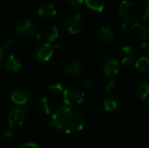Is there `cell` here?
I'll return each instance as SVG.
<instances>
[{
    "instance_id": "cell-1",
    "label": "cell",
    "mask_w": 149,
    "mask_h": 148,
    "mask_svg": "<svg viewBox=\"0 0 149 148\" xmlns=\"http://www.w3.org/2000/svg\"><path fill=\"white\" fill-rule=\"evenodd\" d=\"M51 124L66 134H76L82 131L84 120L75 109L70 106H62L52 113Z\"/></svg>"
},
{
    "instance_id": "cell-2",
    "label": "cell",
    "mask_w": 149,
    "mask_h": 148,
    "mask_svg": "<svg viewBox=\"0 0 149 148\" xmlns=\"http://www.w3.org/2000/svg\"><path fill=\"white\" fill-rule=\"evenodd\" d=\"M119 15L125 23L133 22L139 17V7L133 1L124 0L119 5Z\"/></svg>"
},
{
    "instance_id": "cell-3",
    "label": "cell",
    "mask_w": 149,
    "mask_h": 148,
    "mask_svg": "<svg viewBox=\"0 0 149 148\" xmlns=\"http://www.w3.org/2000/svg\"><path fill=\"white\" fill-rule=\"evenodd\" d=\"M63 99L67 106H75L81 104L85 99V93L77 87H70L63 92Z\"/></svg>"
},
{
    "instance_id": "cell-4",
    "label": "cell",
    "mask_w": 149,
    "mask_h": 148,
    "mask_svg": "<svg viewBox=\"0 0 149 148\" xmlns=\"http://www.w3.org/2000/svg\"><path fill=\"white\" fill-rule=\"evenodd\" d=\"M101 70L103 74L107 78H113L119 73L120 71V64L118 60L113 57L108 56L106 57L101 63Z\"/></svg>"
},
{
    "instance_id": "cell-5",
    "label": "cell",
    "mask_w": 149,
    "mask_h": 148,
    "mask_svg": "<svg viewBox=\"0 0 149 148\" xmlns=\"http://www.w3.org/2000/svg\"><path fill=\"white\" fill-rule=\"evenodd\" d=\"M54 46L49 43H41L35 48L34 54L36 58L40 62L49 61L53 54Z\"/></svg>"
},
{
    "instance_id": "cell-6",
    "label": "cell",
    "mask_w": 149,
    "mask_h": 148,
    "mask_svg": "<svg viewBox=\"0 0 149 148\" xmlns=\"http://www.w3.org/2000/svg\"><path fill=\"white\" fill-rule=\"evenodd\" d=\"M15 31L19 36L29 38L32 37L36 33V26L32 23V21L28 18H25L17 24Z\"/></svg>"
},
{
    "instance_id": "cell-7",
    "label": "cell",
    "mask_w": 149,
    "mask_h": 148,
    "mask_svg": "<svg viewBox=\"0 0 149 148\" xmlns=\"http://www.w3.org/2000/svg\"><path fill=\"white\" fill-rule=\"evenodd\" d=\"M25 112L24 109L17 107L12 110L7 117L9 125L10 128H13L14 126H19L24 124L25 120Z\"/></svg>"
},
{
    "instance_id": "cell-8",
    "label": "cell",
    "mask_w": 149,
    "mask_h": 148,
    "mask_svg": "<svg viewBox=\"0 0 149 148\" xmlns=\"http://www.w3.org/2000/svg\"><path fill=\"white\" fill-rule=\"evenodd\" d=\"M29 99V91L24 86L17 87L10 95V99L13 103L18 106H24L28 101Z\"/></svg>"
},
{
    "instance_id": "cell-9",
    "label": "cell",
    "mask_w": 149,
    "mask_h": 148,
    "mask_svg": "<svg viewBox=\"0 0 149 148\" xmlns=\"http://www.w3.org/2000/svg\"><path fill=\"white\" fill-rule=\"evenodd\" d=\"M120 58L122 65L124 66H129L133 65L135 59L134 50L129 45L123 46L120 51Z\"/></svg>"
},
{
    "instance_id": "cell-10",
    "label": "cell",
    "mask_w": 149,
    "mask_h": 148,
    "mask_svg": "<svg viewBox=\"0 0 149 148\" xmlns=\"http://www.w3.org/2000/svg\"><path fill=\"white\" fill-rule=\"evenodd\" d=\"M82 26L83 19L79 14H74L69 17L66 21V27L71 34H77L78 32H79V31L82 29Z\"/></svg>"
},
{
    "instance_id": "cell-11",
    "label": "cell",
    "mask_w": 149,
    "mask_h": 148,
    "mask_svg": "<svg viewBox=\"0 0 149 148\" xmlns=\"http://www.w3.org/2000/svg\"><path fill=\"white\" fill-rule=\"evenodd\" d=\"M63 70L68 76L79 78L80 75H82L83 67L78 61L71 60V61H68L67 63H65Z\"/></svg>"
},
{
    "instance_id": "cell-12",
    "label": "cell",
    "mask_w": 149,
    "mask_h": 148,
    "mask_svg": "<svg viewBox=\"0 0 149 148\" xmlns=\"http://www.w3.org/2000/svg\"><path fill=\"white\" fill-rule=\"evenodd\" d=\"M22 66H23L22 62L17 56L10 54L7 57L5 60V67L8 71L13 72H18L21 70Z\"/></svg>"
},
{
    "instance_id": "cell-13",
    "label": "cell",
    "mask_w": 149,
    "mask_h": 148,
    "mask_svg": "<svg viewBox=\"0 0 149 148\" xmlns=\"http://www.w3.org/2000/svg\"><path fill=\"white\" fill-rule=\"evenodd\" d=\"M38 14L44 18H51L57 14V10L52 3H45L38 8Z\"/></svg>"
},
{
    "instance_id": "cell-14",
    "label": "cell",
    "mask_w": 149,
    "mask_h": 148,
    "mask_svg": "<svg viewBox=\"0 0 149 148\" xmlns=\"http://www.w3.org/2000/svg\"><path fill=\"white\" fill-rule=\"evenodd\" d=\"M132 33L138 38L147 39L148 36V28L141 23H135L131 26Z\"/></svg>"
},
{
    "instance_id": "cell-15",
    "label": "cell",
    "mask_w": 149,
    "mask_h": 148,
    "mask_svg": "<svg viewBox=\"0 0 149 148\" xmlns=\"http://www.w3.org/2000/svg\"><path fill=\"white\" fill-rule=\"evenodd\" d=\"M100 38L104 43H111L114 39V33L108 26H103L100 30Z\"/></svg>"
},
{
    "instance_id": "cell-16",
    "label": "cell",
    "mask_w": 149,
    "mask_h": 148,
    "mask_svg": "<svg viewBox=\"0 0 149 148\" xmlns=\"http://www.w3.org/2000/svg\"><path fill=\"white\" fill-rule=\"evenodd\" d=\"M39 104H40V107L42 111L46 115H52L53 113V103L49 98L47 97L42 98Z\"/></svg>"
},
{
    "instance_id": "cell-17",
    "label": "cell",
    "mask_w": 149,
    "mask_h": 148,
    "mask_svg": "<svg viewBox=\"0 0 149 148\" xmlns=\"http://www.w3.org/2000/svg\"><path fill=\"white\" fill-rule=\"evenodd\" d=\"M86 4L92 10L101 12L105 8V0H85Z\"/></svg>"
},
{
    "instance_id": "cell-18",
    "label": "cell",
    "mask_w": 149,
    "mask_h": 148,
    "mask_svg": "<svg viewBox=\"0 0 149 148\" xmlns=\"http://www.w3.org/2000/svg\"><path fill=\"white\" fill-rule=\"evenodd\" d=\"M45 36H46V39L49 44L54 42L58 38H59V31H58L57 25H55V24L51 25L47 29Z\"/></svg>"
},
{
    "instance_id": "cell-19",
    "label": "cell",
    "mask_w": 149,
    "mask_h": 148,
    "mask_svg": "<svg viewBox=\"0 0 149 148\" xmlns=\"http://www.w3.org/2000/svg\"><path fill=\"white\" fill-rule=\"evenodd\" d=\"M120 107L119 102L114 99H107L104 101V108L108 113H115Z\"/></svg>"
},
{
    "instance_id": "cell-20",
    "label": "cell",
    "mask_w": 149,
    "mask_h": 148,
    "mask_svg": "<svg viewBox=\"0 0 149 148\" xmlns=\"http://www.w3.org/2000/svg\"><path fill=\"white\" fill-rule=\"evenodd\" d=\"M135 68L141 72H147L149 68V59L148 57H141L135 63Z\"/></svg>"
},
{
    "instance_id": "cell-21",
    "label": "cell",
    "mask_w": 149,
    "mask_h": 148,
    "mask_svg": "<svg viewBox=\"0 0 149 148\" xmlns=\"http://www.w3.org/2000/svg\"><path fill=\"white\" fill-rule=\"evenodd\" d=\"M149 93V86L148 84H142L141 85L138 89H137V95L138 97L142 100V101H146L148 99Z\"/></svg>"
},
{
    "instance_id": "cell-22",
    "label": "cell",
    "mask_w": 149,
    "mask_h": 148,
    "mask_svg": "<svg viewBox=\"0 0 149 148\" xmlns=\"http://www.w3.org/2000/svg\"><path fill=\"white\" fill-rule=\"evenodd\" d=\"M49 90L52 93L55 94V95H58V94H62L64 92L63 86L59 82H54L49 85Z\"/></svg>"
},
{
    "instance_id": "cell-23",
    "label": "cell",
    "mask_w": 149,
    "mask_h": 148,
    "mask_svg": "<svg viewBox=\"0 0 149 148\" xmlns=\"http://www.w3.org/2000/svg\"><path fill=\"white\" fill-rule=\"evenodd\" d=\"M79 81L81 83L82 85H84L86 88H89L93 85V80L89 76H83L80 75L79 77Z\"/></svg>"
},
{
    "instance_id": "cell-24",
    "label": "cell",
    "mask_w": 149,
    "mask_h": 148,
    "mask_svg": "<svg viewBox=\"0 0 149 148\" xmlns=\"http://www.w3.org/2000/svg\"><path fill=\"white\" fill-rule=\"evenodd\" d=\"M15 46V40L13 38H8L7 40H5L1 47L2 51H9L13 49Z\"/></svg>"
},
{
    "instance_id": "cell-25",
    "label": "cell",
    "mask_w": 149,
    "mask_h": 148,
    "mask_svg": "<svg viewBox=\"0 0 149 148\" xmlns=\"http://www.w3.org/2000/svg\"><path fill=\"white\" fill-rule=\"evenodd\" d=\"M116 86H117L116 81L113 80V79H112V80H110V81L106 85V86H105V92H113V90L116 89Z\"/></svg>"
},
{
    "instance_id": "cell-26",
    "label": "cell",
    "mask_w": 149,
    "mask_h": 148,
    "mask_svg": "<svg viewBox=\"0 0 149 148\" xmlns=\"http://www.w3.org/2000/svg\"><path fill=\"white\" fill-rule=\"evenodd\" d=\"M118 32H119V34L120 36L126 35L128 32V26H127V24H124L120 25V28H119V30H118Z\"/></svg>"
},
{
    "instance_id": "cell-27",
    "label": "cell",
    "mask_w": 149,
    "mask_h": 148,
    "mask_svg": "<svg viewBox=\"0 0 149 148\" xmlns=\"http://www.w3.org/2000/svg\"><path fill=\"white\" fill-rule=\"evenodd\" d=\"M67 2L72 7H79L85 2V0H67Z\"/></svg>"
},
{
    "instance_id": "cell-28",
    "label": "cell",
    "mask_w": 149,
    "mask_h": 148,
    "mask_svg": "<svg viewBox=\"0 0 149 148\" xmlns=\"http://www.w3.org/2000/svg\"><path fill=\"white\" fill-rule=\"evenodd\" d=\"M21 148H39V147L35 144V143H31V142H27L25 144H24Z\"/></svg>"
},
{
    "instance_id": "cell-29",
    "label": "cell",
    "mask_w": 149,
    "mask_h": 148,
    "mask_svg": "<svg viewBox=\"0 0 149 148\" xmlns=\"http://www.w3.org/2000/svg\"><path fill=\"white\" fill-rule=\"evenodd\" d=\"M13 134V131H12V128L9 127L7 128L4 132H3V136L6 137V138H10Z\"/></svg>"
},
{
    "instance_id": "cell-30",
    "label": "cell",
    "mask_w": 149,
    "mask_h": 148,
    "mask_svg": "<svg viewBox=\"0 0 149 148\" xmlns=\"http://www.w3.org/2000/svg\"><path fill=\"white\" fill-rule=\"evenodd\" d=\"M148 4L146 5V7L144 8L143 11H142V17L144 20H146L148 18Z\"/></svg>"
},
{
    "instance_id": "cell-31",
    "label": "cell",
    "mask_w": 149,
    "mask_h": 148,
    "mask_svg": "<svg viewBox=\"0 0 149 148\" xmlns=\"http://www.w3.org/2000/svg\"><path fill=\"white\" fill-rule=\"evenodd\" d=\"M141 51H142L145 54H148L149 50L148 43H144L143 44H141Z\"/></svg>"
},
{
    "instance_id": "cell-32",
    "label": "cell",
    "mask_w": 149,
    "mask_h": 148,
    "mask_svg": "<svg viewBox=\"0 0 149 148\" xmlns=\"http://www.w3.org/2000/svg\"><path fill=\"white\" fill-rule=\"evenodd\" d=\"M3 51L0 48V65H1V63L3 61Z\"/></svg>"
},
{
    "instance_id": "cell-33",
    "label": "cell",
    "mask_w": 149,
    "mask_h": 148,
    "mask_svg": "<svg viewBox=\"0 0 149 148\" xmlns=\"http://www.w3.org/2000/svg\"><path fill=\"white\" fill-rule=\"evenodd\" d=\"M145 1V3H147V4H148V2H149V0H144Z\"/></svg>"
}]
</instances>
